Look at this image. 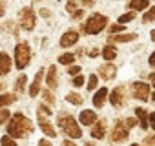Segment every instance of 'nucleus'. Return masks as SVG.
<instances>
[{
  "label": "nucleus",
  "mask_w": 155,
  "mask_h": 146,
  "mask_svg": "<svg viewBox=\"0 0 155 146\" xmlns=\"http://www.w3.org/2000/svg\"><path fill=\"white\" fill-rule=\"evenodd\" d=\"M33 131V124L28 117H24L22 113H15L11 115V121L8 124V135L9 137H26L28 133Z\"/></svg>",
  "instance_id": "nucleus-1"
},
{
  "label": "nucleus",
  "mask_w": 155,
  "mask_h": 146,
  "mask_svg": "<svg viewBox=\"0 0 155 146\" xmlns=\"http://www.w3.org/2000/svg\"><path fill=\"white\" fill-rule=\"evenodd\" d=\"M58 128L62 131H66L71 139H81L82 137V131H81V126L77 124V121L69 115H64V117H58Z\"/></svg>",
  "instance_id": "nucleus-2"
},
{
  "label": "nucleus",
  "mask_w": 155,
  "mask_h": 146,
  "mask_svg": "<svg viewBox=\"0 0 155 146\" xmlns=\"http://www.w3.org/2000/svg\"><path fill=\"white\" fill-rule=\"evenodd\" d=\"M106 24H108V18L104 17V15H93V17H90L88 20H86V24H84V33L86 35H97V33H101L104 28H106Z\"/></svg>",
  "instance_id": "nucleus-3"
},
{
  "label": "nucleus",
  "mask_w": 155,
  "mask_h": 146,
  "mask_svg": "<svg viewBox=\"0 0 155 146\" xmlns=\"http://www.w3.org/2000/svg\"><path fill=\"white\" fill-rule=\"evenodd\" d=\"M29 58H31V49L26 42H20L17 44L15 48V66L18 69H24L28 64H29Z\"/></svg>",
  "instance_id": "nucleus-4"
},
{
  "label": "nucleus",
  "mask_w": 155,
  "mask_h": 146,
  "mask_svg": "<svg viewBox=\"0 0 155 146\" xmlns=\"http://www.w3.org/2000/svg\"><path fill=\"white\" fill-rule=\"evenodd\" d=\"M37 113H38V126H40V130H42L48 137H57L55 128L49 124V121H48V117H46V115H51V110H49L48 106H40Z\"/></svg>",
  "instance_id": "nucleus-5"
},
{
  "label": "nucleus",
  "mask_w": 155,
  "mask_h": 146,
  "mask_svg": "<svg viewBox=\"0 0 155 146\" xmlns=\"http://www.w3.org/2000/svg\"><path fill=\"white\" fill-rule=\"evenodd\" d=\"M131 95L135 97V99H139V101H148L150 99V86L146 84V82H140V81H137V82H133L131 84Z\"/></svg>",
  "instance_id": "nucleus-6"
},
{
  "label": "nucleus",
  "mask_w": 155,
  "mask_h": 146,
  "mask_svg": "<svg viewBox=\"0 0 155 146\" xmlns=\"http://www.w3.org/2000/svg\"><path fill=\"white\" fill-rule=\"evenodd\" d=\"M35 22H37V18H35L33 9H31V8H24V9L20 11V26H22L24 29L31 31V29L35 28Z\"/></svg>",
  "instance_id": "nucleus-7"
},
{
  "label": "nucleus",
  "mask_w": 155,
  "mask_h": 146,
  "mask_svg": "<svg viewBox=\"0 0 155 146\" xmlns=\"http://www.w3.org/2000/svg\"><path fill=\"white\" fill-rule=\"evenodd\" d=\"M126 139H128V128L120 121H117L115 128H113V133H111V141L113 142H120V141H126Z\"/></svg>",
  "instance_id": "nucleus-8"
},
{
  "label": "nucleus",
  "mask_w": 155,
  "mask_h": 146,
  "mask_svg": "<svg viewBox=\"0 0 155 146\" xmlns=\"http://www.w3.org/2000/svg\"><path fill=\"white\" fill-rule=\"evenodd\" d=\"M97 121H99V119H97V113L91 111V110H84V111H81V115H79V122L84 124V126H93Z\"/></svg>",
  "instance_id": "nucleus-9"
},
{
  "label": "nucleus",
  "mask_w": 155,
  "mask_h": 146,
  "mask_svg": "<svg viewBox=\"0 0 155 146\" xmlns=\"http://www.w3.org/2000/svg\"><path fill=\"white\" fill-rule=\"evenodd\" d=\"M77 40H79V33L71 29V31H66V33L60 37V46H62V48H69V46L77 44Z\"/></svg>",
  "instance_id": "nucleus-10"
},
{
  "label": "nucleus",
  "mask_w": 155,
  "mask_h": 146,
  "mask_svg": "<svg viewBox=\"0 0 155 146\" xmlns=\"http://www.w3.org/2000/svg\"><path fill=\"white\" fill-rule=\"evenodd\" d=\"M42 77H44V68L38 69L37 77L33 79V82H31V86H29V95H31V97H37V95H38V91H40V84H42Z\"/></svg>",
  "instance_id": "nucleus-11"
},
{
  "label": "nucleus",
  "mask_w": 155,
  "mask_h": 146,
  "mask_svg": "<svg viewBox=\"0 0 155 146\" xmlns=\"http://www.w3.org/2000/svg\"><path fill=\"white\" fill-rule=\"evenodd\" d=\"M115 73H117V66H115V64L108 62V64L101 66V77H102V79H106V81H111V79L115 77Z\"/></svg>",
  "instance_id": "nucleus-12"
},
{
  "label": "nucleus",
  "mask_w": 155,
  "mask_h": 146,
  "mask_svg": "<svg viewBox=\"0 0 155 146\" xmlns=\"http://www.w3.org/2000/svg\"><path fill=\"white\" fill-rule=\"evenodd\" d=\"M110 102L113 106H122L124 104V88H115L110 93Z\"/></svg>",
  "instance_id": "nucleus-13"
},
{
  "label": "nucleus",
  "mask_w": 155,
  "mask_h": 146,
  "mask_svg": "<svg viewBox=\"0 0 155 146\" xmlns=\"http://www.w3.org/2000/svg\"><path fill=\"white\" fill-rule=\"evenodd\" d=\"M11 58H9V55L8 53H0V75H8V73L11 71Z\"/></svg>",
  "instance_id": "nucleus-14"
},
{
  "label": "nucleus",
  "mask_w": 155,
  "mask_h": 146,
  "mask_svg": "<svg viewBox=\"0 0 155 146\" xmlns=\"http://www.w3.org/2000/svg\"><path fill=\"white\" fill-rule=\"evenodd\" d=\"M106 135V121H97L91 128V137L93 139H102Z\"/></svg>",
  "instance_id": "nucleus-15"
},
{
  "label": "nucleus",
  "mask_w": 155,
  "mask_h": 146,
  "mask_svg": "<svg viewBox=\"0 0 155 146\" xmlns=\"http://www.w3.org/2000/svg\"><path fill=\"white\" fill-rule=\"evenodd\" d=\"M106 97H108V88H101V90L93 95V106H95V108H102Z\"/></svg>",
  "instance_id": "nucleus-16"
},
{
  "label": "nucleus",
  "mask_w": 155,
  "mask_h": 146,
  "mask_svg": "<svg viewBox=\"0 0 155 146\" xmlns=\"http://www.w3.org/2000/svg\"><path fill=\"white\" fill-rule=\"evenodd\" d=\"M46 82L51 90L57 88V66H49L48 69V77H46Z\"/></svg>",
  "instance_id": "nucleus-17"
},
{
  "label": "nucleus",
  "mask_w": 155,
  "mask_h": 146,
  "mask_svg": "<svg viewBox=\"0 0 155 146\" xmlns=\"http://www.w3.org/2000/svg\"><path fill=\"white\" fill-rule=\"evenodd\" d=\"M17 102V95L15 93H2L0 95V108H6L9 104Z\"/></svg>",
  "instance_id": "nucleus-18"
},
{
  "label": "nucleus",
  "mask_w": 155,
  "mask_h": 146,
  "mask_svg": "<svg viewBox=\"0 0 155 146\" xmlns=\"http://www.w3.org/2000/svg\"><path fill=\"white\" fill-rule=\"evenodd\" d=\"M137 35L135 33H128V35H111L110 37V42H131L135 40Z\"/></svg>",
  "instance_id": "nucleus-19"
},
{
  "label": "nucleus",
  "mask_w": 155,
  "mask_h": 146,
  "mask_svg": "<svg viewBox=\"0 0 155 146\" xmlns=\"http://www.w3.org/2000/svg\"><path fill=\"white\" fill-rule=\"evenodd\" d=\"M135 115L139 117V121H140V128L142 130H146L150 124H148V113H146V110L144 108H135Z\"/></svg>",
  "instance_id": "nucleus-20"
},
{
  "label": "nucleus",
  "mask_w": 155,
  "mask_h": 146,
  "mask_svg": "<svg viewBox=\"0 0 155 146\" xmlns=\"http://www.w3.org/2000/svg\"><path fill=\"white\" fill-rule=\"evenodd\" d=\"M102 57H104V58H106L108 62H111V60H113V58L117 57V49H115V48H113L111 44H108V46H106V48L102 49Z\"/></svg>",
  "instance_id": "nucleus-21"
},
{
  "label": "nucleus",
  "mask_w": 155,
  "mask_h": 146,
  "mask_svg": "<svg viewBox=\"0 0 155 146\" xmlns=\"http://www.w3.org/2000/svg\"><path fill=\"white\" fill-rule=\"evenodd\" d=\"M148 4H150V0H131V2H130V8H131L133 11H142V9L148 8Z\"/></svg>",
  "instance_id": "nucleus-22"
},
{
  "label": "nucleus",
  "mask_w": 155,
  "mask_h": 146,
  "mask_svg": "<svg viewBox=\"0 0 155 146\" xmlns=\"http://www.w3.org/2000/svg\"><path fill=\"white\" fill-rule=\"evenodd\" d=\"M66 101L69 102V104H75V106H79V104H82V97L79 95V93H68L66 95Z\"/></svg>",
  "instance_id": "nucleus-23"
},
{
  "label": "nucleus",
  "mask_w": 155,
  "mask_h": 146,
  "mask_svg": "<svg viewBox=\"0 0 155 146\" xmlns=\"http://www.w3.org/2000/svg\"><path fill=\"white\" fill-rule=\"evenodd\" d=\"M73 60H75V55L73 53H64V55L58 57V62L60 64H73Z\"/></svg>",
  "instance_id": "nucleus-24"
},
{
  "label": "nucleus",
  "mask_w": 155,
  "mask_h": 146,
  "mask_svg": "<svg viewBox=\"0 0 155 146\" xmlns=\"http://www.w3.org/2000/svg\"><path fill=\"white\" fill-rule=\"evenodd\" d=\"M9 117H11V113H9L6 108H2V110H0V126H2V124H6V122L9 121Z\"/></svg>",
  "instance_id": "nucleus-25"
},
{
  "label": "nucleus",
  "mask_w": 155,
  "mask_h": 146,
  "mask_svg": "<svg viewBox=\"0 0 155 146\" xmlns=\"http://www.w3.org/2000/svg\"><path fill=\"white\" fill-rule=\"evenodd\" d=\"M0 144H2V146H17L15 139H13V137H9V135H4L2 139H0Z\"/></svg>",
  "instance_id": "nucleus-26"
},
{
  "label": "nucleus",
  "mask_w": 155,
  "mask_h": 146,
  "mask_svg": "<svg viewBox=\"0 0 155 146\" xmlns=\"http://www.w3.org/2000/svg\"><path fill=\"white\" fill-rule=\"evenodd\" d=\"M26 81H28V77H26V75H20V77H18V81L15 82V90H17V91H22V90H24Z\"/></svg>",
  "instance_id": "nucleus-27"
},
{
  "label": "nucleus",
  "mask_w": 155,
  "mask_h": 146,
  "mask_svg": "<svg viewBox=\"0 0 155 146\" xmlns=\"http://www.w3.org/2000/svg\"><path fill=\"white\" fill-rule=\"evenodd\" d=\"M155 20V8H151V9H148V13L142 17V22L146 24V22H153Z\"/></svg>",
  "instance_id": "nucleus-28"
},
{
  "label": "nucleus",
  "mask_w": 155,
  "mask_h": 146,
  "mask_svg": "<svg viewBox=\"0 0 155 146\" xmlns=\"http://www.w3.org/2000/svg\"><path fill=\"white\" fill-rule=\"evenodd\" d=\"M135 18V15L133 13H126V15H120L119 17V24L122 26V24H126V22H130V20H133Z\"/></svg>",
  "instance_id": "nucleus-29"
},
{
  "label": "nucleus",
  "mask_w": 155,
  "mask_h": 146,
  "mask_svg": "<svg viewBox=\"0 0 155 146\" xmlns=\"http://www.w3.org/2000/svg\"><path fill=\"white\" fill-rule=\"evenodd\" d=\"M97 82H99L97 75H90V79H88V90H95L97 88Z\"/></svg>",
  "instance_id": "nucleus-30"
},
{
  "label": "nucleus",
  "mask_w": 155,
  "mask_h": 146,
  "mask_svg": "<svg viewBox=\"0 0 155 146\" xmlns=\"http://www.w3.org/2000/svg\"><path fill=\"white\" fill-rule=\"evenodd\" d=\"M120 31H124V26H120V24H113V26L110 28V33H111V35H119Z\"/></svg>",
  "instance_id": "nucleus-31"
},
{
  "label": "nucleus",
  "mask_w": 155,
  "mask_h": 146,
  "mask_svg": "<svg viewBox=\"0 0 155 146\" xmlns=\"http://www.w3.org/2000/svg\"><path fill=\"white\" fill-rule=\"evenodd\" d=\"M73 84H75L77 88H81V86L84 84V77H82V75H77V77L73 79Z\"/></svg>",
  "instance_id": "nucleus-32"
},
{
  "label": "nucleus",
  "mask_w": 155,
  "mask_h": 146,
  "mask_svg": "<svg viewBox=\"0 0 155 146\" xmlns=\"http://www.w3.org/2000/svg\"><path fill=\"white\" fill-rule=\"evenodd\" d=\"M79 71H81V68H79V66H71V68L68 69V73H69L71 77H73V75H79Z\"/></svg>",
  "instance_id": "nucleus-33"
},
{
  "label": "nucleus",
  "mask_w": 155,
  "mask_h": 146,
  "mask_svg": "<svg viewBox=\"0 0 155 146\" xmlns=\"http://www.w3.org/2000/svg\"><path fill=\"white\" fill-rule=\"evenodd\" d=\"M148 124H150V126H151V128L155 130V111L148 115Z\"/></svg>",
  "instance_id": "nucleus-34"
},
{
  "label": "nucleus",
  "mask_w": 155,
  "mask_h": 146,
  "mask_svg": "<svg viewBox=\"0 0 155 146\" xmlns=\"http://www.w3.org/2000/svg\"><path fill=\"white\" fill-rule=\"evenodd\" d=\"M137 124V119H133V117H130L128 121H126V128H133Z\"/></svg>",
  "instance_id": "nucleus-35"
},
{
  "label": "nucleus",
  "mask_w": 155,
  "mask_h": 146,
  "mask_svg": "<svg viewBox=\"0 0 155 146\" xmlns=\"http://www.w3.org/2000/svg\"><path fill=\"white\" fill-rule=\"evenodd\" d=\"M82 15H84V11L79 9V11H75V13H73V18H75V20H79V18H82Z\"/></svg>",
  "instance_id": "nucleus-36"
},
{
  "label": "nucleus",
  "mask_w": 155,
  "mask_h": 146,
  "mask_svg": "<svg viewBox=\"0 0 155 146\" xmlns=\"http://www.w3.org/2000/svg\"><path fill=\"white\" fill-rule=\"evenodd\" d=\"M38 146H53V144H51L49 141H46V139H40V141H38Z\"/></svg>",
  "instance_id": "nucleus-37"
},
{
  "label": "nucleus",
  "mask_w": 155,
  "mask_h": 146,
  "mask_svg": "<svg viewBox=\"0 0 155 146\" xmlns=\"http://www.w3.org/2000/svg\"><path fill=\"white\" fill-rule=\"evenodd\" d=\"M148 62H150V66H151V68H155V51L150 55V60H148Z\"/></svg>",
  "instance_id": "nucleus-38"
},
{
  "label": "nucleus",
  "mask_w": 155,
  "mask_h": 146,
  "mask_svg": "<svg viewBox=\"0 0 155 146\" xmlns=\"http://www.w3.org/2000/svg\"><path fill=\"white\" fill-rule=\"evenodd\" d=\"M44 97H46V99H48L49 102H53V95H51L49 91H46V90H44Z\"/></svg>",
  "instance_id": "nucleus-39"
},
{
  "label": "nucleus",
  "mask_w": 155,
  "mask_h": 146,
  "mask_svg": "<svg viewBox=\"0 0 155 146\" xmlns=\"http://www.w3.org/2000/svg\"><path fill=\"white\" fill-rule=\"evenodd\" d=\"M62 146H77V144H75L73 141H69V139H66V141L62 142Z\"/></svg>",
  "instance_id": "nucleus-40"
},
{
  "label": "nucleus",
  "mask_w": 155,
  "mask_h": 146,
  "mask_svg": "<svg viewBox=\"0 0 155 146\" xmlns=\"http://www.w3.org/2000/svg\"><path fill=\"white\" fill-rule=\"evenodd\" d=\"M81 2H82L84 6H93V4H95V0H81Z\"/></svg>",
  "instance_id": "nucleus-41"
},
{
  "label": "nucleus",
  "mask_w": 155,
  "mask_h": 146,
  "mask_svg": "<svg viewBox=\"0 0 155 146\" xmlns=\"http://www.w3.org/2000/svg\"><path fill=\"white\" fill-rule=\"evenodd\" d=\"M66 8H68V11H75V2H69Z\"/></svg>",
  "instance_id": "nucleus-42"
},
{
  "label": "nucleus",
  "mask_w": 155,
  "mask_h": 146,
  "mask_svg": "<svg viewBox=\"0 0 155 146\" xmlns=\"http://www.w3.org/2000/svg\"><path fill=\"white\" fill-rule=\"evenodd\" d=\"M150 81H151V86L155 88V73H151V75H150Z\"/></svg>",
  "instance_id": "nucleus-43"
},
{
  "label": "nucleus",
  "mask_w": 155,
  "mask_h": 146,
  "mask_svg": "<svg viewBox=\"0 0 155 146\" xmlns=\"http://www.w3.org/2000/svg\"><path fill=\"white\" fill-rule=\"evenodd\" d=\"M40 15H42V17H49V11H48V9H42Z\"/></svg>",
  "instance_id": "nucleus-44"
},
{
  "label": "nucleus",
  "mask_w": 155,
  "mask_h": 146,
  "mask_svg": "<svg viewBox=\"0 0 155 146\" xmlns=\"http://www.w3.org/2000/svg\"><path fill=\"white\" fill-rule=\"evenodd\" d=\"M2 15H4V6L0 4V17H2Z\"/></svg>",
  "instance_id": "nucleus-45"
},
{
  "label": "nucleus",
  "mask_w": 155,
  "mask_h": 146,
  "mask_svg": "<svg viewBox=\"0 0 155 146\" xmlns=\"http://www.w3.org/2000/svg\"><path fill=\"white\" fill-rule=\"evenodd\" d=\"M150 37H151V40H153V42H155V29H153V31H151V35H150Z\"/></svg>",
  "instance_id": "nucleus-46"
},
{
  "label": "nucleus",
  "mask_w": 155,
  "mask_h": 146,
  "mask_svg": "<svg viewBox=\"0 0 155 146\" xmlns=\"http://www.w3.org/2000/svg\"><path fill=\"white\" fill-rule=\"evenodd\" d=\"M84 146H93V144H91V142H86V144H84Z\"/></svg>",
  "instance_id": "nucleus-47"
},
{
  "label": "nucleus",
  "mask_w": 155,
  "mask_h": 146,
  "mask_svg": "<svg viewBox=\"0 0 155 146\" xmlns=\"http://www.w3.org/2000/svg\"><path fill=\"white\" fill-rule=\"evenodd\" d=\"M151 101H155V93H153V95H151Z\"/></svg>",
  "instance_id": "nucleus-48"
},
{
  "label": "nucleus",
  "mask_w": 155,
  "mask_h": 146,
  "mask_svg": "<svg viewBox=\"0 0 155 146\" xmlns=\"http://www.w3.org/2000/svg\"><path fill=\"white\" fill-rule=\"evenodd\" d=\"M131 146H140V144H131Z\"/></svg>",
  "instance_id": "nucleus-49"
}]
</instances>
